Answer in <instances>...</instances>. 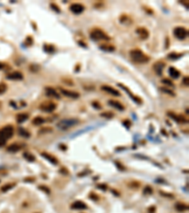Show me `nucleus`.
I'll return each mask as SVG.
<instances>
[{
  "mask_svg": "<svg viewBox=\"0 0 189 213\" xmlns=\"http://www.w3.org/2000/svg\"><path fill=\"white\" fill-rule=\"evenodd\" d=\"M130 57H132V59L137 64H146L150 60V58L147 56V55H146L142 50L137 49L130 50Z\"/></svg>",
  "mask_w": 189,
  "mask_h": 213,
  "instance_id": "f257e3e1",
  "label": "nucleus"
},
{
  "mask_svg": "<svg viewBox=\"0 0 189 213\" xmlns=\"http://www.w3.org/2000/svg\"><path fill=\"white\" fill-rule=\"evenodd\" d=\"M80 123V120L78 118H64L60 120L59 122L57 123V128L61 130V131H66L71 127H74L76 125H78Z\"/></svg>",
  "mask_w": 189,
  "mask_h": 213,
  "instance_id": "f03ea898",
  "label": "nucleus"
},
{
  "mask_svg": "<svg viewBox=\"0 0 189 213\" xmlns=\"http://www.w3.org/2000/svg\"><path fill=\"white\" fill-rule=\"evenodd\" d=\"M90 37L94 41H100V40H110V37L100 29H95L90 33Z\"/></svg>",
  "mask_w": 189,
  "mask_h": 213,
  "instance_id": "7ed1b4c3",
  "label": "nucleus"
},
{
  "mask_svg": "<svg viewBox=\"0 0 189 213\" xmlns=\"http://www.w3.org/2000/svg\"><path fill=\"white\" fill-rule=\"evenodd\" d=\"M13 133H14V130H13V127L12 125H6L0 129V136L5 140L11 138L13 136Z\"/></svg>",
  "mask_w": 189,
  "mask_h": 213,
  "instance_id": "20e7f679",
  "label": "nucleus"
},
{
  "mask_svg": "<svg viewBox=\"0 0 189 213\" xmlns=\"http://www.w3.org/2000/svg\"><path fill=\"white\" fill-rule=\"evenodd\" d=\"M173 34H174V36L176 37V38H178L179 40H184L187 37L188 32H187V29H184V27H177L174 29Z\"/></svg>",
  "mask_w": 189,
  "mask_h": 213,
  "instance_id": "39448f33",
  "label": "nucleus"
},
{
  "mask_svg": "<svg viewBox=\"0 0 189 213\" xmlns=\"http://www.w3.org/2000/svg\"><path fill=\"white\" fill-rule=\"evenodd\" d=\"M57 108V105L52 101H46L40 105V110L46 113H52Z\"/></svg>",
  "mask_w": 189,
  "mask_h": 213,
  "instance_id": "423d86ee",
  "label": "nucleus"
},
{
  "mask_svg": "<svg viewBox=\"0 0 189 213\" xmlns=\"http://www.w3.org/2000/svg\"><path fill=\"white\" fill-rule=\"evenodd\" d=\"M135 32L142 40H147L149 36V32L146 29V27H137Z\"/></svg>",
  "mask_w": 189,
  "mask_h": 213,
  "instance_id": "0eeeda50",
  "label": "nucleus"
},
{
  "mask_svg": "<svg viewBox=\"0 0 189 213\" xmlns=\"http://www.w3.org/2000/svg\"><path fill=\"white\" fill-rule=\"evenodd\" d=\"M60 91L61 92V94L65 96V97H68V98H71V99L80 98V94L76 91L67 90V89H63V88H60Z\"/></svg>",
  "mask_w": 189,
  "mask_h": 213,
  "instance_id": "6e6552de",
  "label": "nucleus"
},
{
  "mask_svg": "<svg viewBox=\"0 0 189 213\" xmlns=\"http://www.w3.org/2000/svg\"><path fill=\"white\" fill-rule=\"evenodd\" d=\"M70 11L75 14H81L84 11V6L78 4V3H74L70 6Z\"/></svg>",
  "mask_w": 189,
  "mask_h": 213,
  "instance_id": "1a4fd4ad",
  "label": "nucleus"
},
{
  "mask_svg": "<svg viewBox=\"0 0 189 213\" xmlns=\"http://www.w3.org/2000/svg\"><path fill=\"white\" fill-rule=\"evenodd\" d=\"M167 115H168L169 118L174 119L176 122H179V123H186L187 122V119H185L184 116H181V115H176V114H174V113H172V112H168Z\"/></svg>",
  "mask_w": 189,
  "mask_h": 213,
  "instance_id": "9d476101",
  "label": "nucleus"
},
{
  "mask_svg": "<svg viewBox=\"0 0 189 213\" xmlns=\"http://www.w3.org/2000/svg\"><path fill=\"white\" fill-rule=\"evenodd\" d=\"M23 78H24L23 74L19 71L12 72V73L7 75V79H8V80H12V81H21L23 80Z\"/></svg>",
  "mask_w": 189,
  "mask_h": 213,
  "instance_id": "9b49d317",
  "label": "nucleus"
},
{
  "mask_svg": "<svg viewBox=\"0 0 189 213\" xmlns=\"http://www.w3.org/2000/svg\"><path fill=\"white\" fill-rule=\"evenodd\" d=\"M118 86H119V87H121L122 89H124V90H126V91H127V93H128V94L130 95V97L132 99V101H134V102H136L137 104H141V103H142V99L139 98V97H137V96H135V95H133V94L130 93V91L129 90V89L127 88L126 86H124V85H123L122 84H118Z\"/></svg>",
  "mask_w": 189,
  "mask_h": 213,
  "instance_id": "f8f14e48",
  "label": "nucleus"
},
{
  "mask_svg": "<svg viewBox=\"0 0 189 213\" xmlns=\"http://www.w3.org/2000/svg\"><path fill=\"white\" fill-rule=\"evenodd\" d=\"M164 66H166V64L163 63V62H157L156 64H153V69L155 71V73L160 76V75H162L163 73Z\"/></svg>",
  "mask_w": 189,
  "mask_h": 213,
  "instance_id": "ddd939ff",
  "label": "nucleus"
},
{
  "mask_svg": "<svg viewBox=\"0 0 189 213\" xmlns=\"http://www.w3.org/2000/svg\"><path fill=\"white\" fill-rule=\"evenodd\" d=\"M101 89H102L103 91L107 92V93L111 94L113 96H116V97H119V96H120L119 91H117L116 89H115V88L112 87V86H109V85H102Z\"/></svg>",
  "mask_w": 189,
  "mask_h": 213,
  "instance_id": "4468645a",
  "label": "nucleus"
},
{
  "mask_svg": "<svg viewBox=\"0 0 189 213\" xmlns=\"http://www.w3.org/2000/svg\"><path fill=\"white\" fill-rule=\"evenodd\" d=\"M71 208L77 209V210H83V209H87L88 208L86 204L82 201H76L71 205Z\"/></svg>",
  "mask_w": 189,
  "mask_h": 213,
  "instance_id": "2eb2a0df",
  "label": "nucleus"
},
{
  "mask_svg": "<svg viewBox=\"0 0 189 213\" xmlns=\"http://www.w3.org/2000/svg\"><path fill=\"white\" fill-rule=\"evenodd\" d=\"M46 94L47 96H49V97H52V98H55V99H61L60 94L58 93L57 90H55L53 87H49V86L46 87Z\"/></svg>",
  "mask_w": 189,
  "mask_h": 213,
  "instance_id": "dca6fc26",
  "label": "nucleus"
},
{
  "mask_svg": "<svg viewBox=\"0 0 189 213\" xmlns=\"http://www.w3.org/2000/svg\"><path fill=\"white\" fill-rule=\"evenodd\" d=\"M41 155H42L44 158H46L47 161H49V162L53 165H58V163H59V161H58L56 157L53 156L52 154H49L48 153H41Z\"/></svg>",
  "mask_w": 189,
  "mask_h": 213,
  "instance_id": "f3484780",
  "label": "nucleus"
},
{
  "mask_svg": "<svg viewBox=\"0 0 189 213\" xmlns=\"http://www.w3.org/2000/svg\"><path fill=\"white\" fill-rule=\"evenodd\" d=\"M108 104L110 106H112V107H113V108L119 110V111H124V109H125V107L121 103H120V102L116 101H113V99H111V101H108Z\"/></svg>",
  "mask_w": 189,
  "mask_h": 213,
  "instance_id": "a211bd4d",
  "label": "nucleus"
},
{
  "mask_svg": "<svg viewBox=\"0 0 189 213\" xmlns=\"http://www.w3.org/2000/svg\"><path fill=\"white\" fill-rule=\"evenodd\" d=\"M168 73H169L170 77H171V78H173V79H178L179 77L181 76V72L179 71L178 69H176V68H175V67H173V66L169 67Z\"/></svg>",
  "mask_w": 189,
  "mask_h": 213,
  "instance_id": "6ab92c4d",
  "label": "nucleus"
},
{
  "mask_svg": "<svg viewBox=\"0 0 189 213\" xmlns=\"http://www.w3.org/2000/svg\"><path fill=\"white\" fill-rule=\"evenodd\" d=\"M175 208H176L178 211L184 212V211L187 210V209H188V205L186 204H184V203L179 202V203H177L176 205H175Z\"/></svg>",
  "mask_w": 189,
  "mask_h": 213,
  "instance_id": "aec40b11",
  "label": "nucleus"
},
{
  "mask_svg": "<svg viewBox=\"0 0 189 213\" xmlns=\"http://www.w3.org/2000/svg\"><path fill=\"white\" fill-rule=\"evenodd\" d=\"M29 114H27V113H22V114H19L16 116V120L18 123H23V122H25L27 119H29Z\"/></svg>",
  "mask_w": 189,
  "mask_h": 213,
  "instance_id": "412c9836",
  "label": "nucleus"
},
{
  "mask_svg": "<svg viewBox=\"0 0 189 213\" xmlns=\"http://www.w3.org/2000/svg\"><path fill=\"white\" fill-rule=\"evenodd\" d=\"M21 150V146L18 145V144H11L8 148H7V151H8L9 153H16L18 152V151Z\"/></svg>",
  "mask_w": 189,
  "mask_h": 213,
  "instance_id": "4be33fe9",
  "label": "nucleus"
},
{
  "mask_svg": "<svg viewBox=\"0 0 189 213\" xmlns=\"http://www.w3.org/2000/svg\"><path fill=\"white\" fill-rule=\"evenodd\" d=\"M99 47H100V49L107 51V52H113V51L115 50V47L113 46H111V45H101Z\"/></svg>",
  "mask_w": 189,
  "mask_h": 213,
  "instance_id": "5701e85b",
  "label": "nucleus"
},
{
  "mask_svg": "<svg viewBox=\"0 0 189 213\" xmlns=\"http://www.w3.org/2000/svg\"><path fill=\"white\" fill-rule=\"evenodd\" d=\"M23 156H24V158L27 159V161H29V162H34V161L36 160V157L34 156L32 153H29V152L24 153Z\"/></svg>",
  "mask_w": 189,
  "mask_h": 213,
  "instance_id": "b1692460",
  "label": "nucleus"
},
{
  "mask_svg": "<svg viewBox=\"0 0 189 213\" xmlns=\"http://www.w3.org/2000/svg\"><path fill=\"white\" fill-rule=\"evenodd\" d=\"M18 134H19V136H21L23 137H26V138H29V137L30 136V133L27 131V130L24 129V128H19Z\"/></svg>",
  "mask_w": 189,
  "mask_h": 213,
  "instance_id": "393cba45",
  "label": "nucleus"
},
{
  "mask_svg": "<svg viewBox=\"0 0 189 213\" xmlns=\"http://www.w3.org/2000/svg\"><path fill=\"white\" fill-rule=\"evenodd\" d=\"M119 21H120V23H122V24H130V22H132V19H130L128 15L123 14V15L120 16Z\"/></svg>",
  "mask_w": 189,
  "mask_h": 213,
  "instance_id": "a878e982",
  "label": "nucleus"
},
{
  "mask_svg": "<svg viewBox=\"0 0 189 213\" xmlns=\"http://www.w3.org/2000/svg\"><path fill=\"white\" fill-rule=\"evenodd\" d=\"M44 122V119L42 118V116H36V118L32 120L33 125H36V126H38V125H42Z\"/></svg>",
  "mask_w": 189,
  "mask_h": 213,
  "instance_id": "bb28decb",
  "label": "nucleus"
},
{
  "mask_svg": "<svg viewBox=\"0 0 189 213\" xmlns=\"http://www.w3.org/2000/svg\"><path fill=\"white\" fill-rule=\"evenodd\" d=\"M15 184H6L5 186H3L1 188V191L2 192H7L8 190H11L12 188H14Z\"/></svg>",
  "mask_w": 189,
  "mask_h": 213,
  "instance_id": "cd10ccee",
  "label": "nucleus"
},
{
  "mask_svg": "<svg viewBox=\"0 0 189 213\" xmlns=\"http://www.w3.org/2000/svg\"><path fill=\"white\" fill-rule=\"evenodd\" d=\"M7 89H8V86H7L5 82H0V95L4 94L7 91Z\"/></svg>",
  "mask_w": 189,
  "mask_h": 213,
  "instance_id": "c85d7f7f",
  "label": "nucleus"
},
{
  "mask_svg": "<svg viewBox=\"0 0 189 213\" xmlns=\"http://www.w3.org/2000/svg\"><path fill=\"white\" fill-rule=\"evenodd\" d=\"M44 50L48 53H52L55 51V47L53 46H51V45H49V46L48 45H44Z\"/></svg>",
  "mask_w": 189,
  "mask_h": 213,
  "instance_id": "c756f323",
  "label": "nucleus"
},
{
  "mask_svg": "<svg viewBox=\"0 0 189 213\" xmlns=\"http://www.w3.org/2000/svg\"><path fill=\"white\" fill-rule=\"evenodd\" d=\"M183 56V54H178V53H170L168 55V58L169 59H173V60H177L179 58H181Z\"/></svg>",
  "mask_w": 189,
  "mask_h": 213,
  "instance_id": "7c9ffc66",
  "label": "nucleus"
},
{
  "mask_svg": "<svg viewBox=\"0 0 189 213\" xmlns=\"http://www.w3.org/2000/svg\"><path fill=\"white\" fill-rule=\"evenodd\" d=\"M152 192H153V190L150 186H146L145 188H144V194L149 195V194H152Z\"/></svg>",
  "mask_w": 189,
  "mask_h": 213,
  "instance_id": "2f4dec72",
  "label": "nucleus"
},
{
  "mask_svg": "<svg viewBox=\"0 0 189 213\" xmlns=\"http://www.w3.org/2000/svg\"><path fill=\"white\" fill-rule=\"evenodd\" d=\"M162 82L164 84L166 85H168V86H171V87H174V84L170 80H168V79H163L162 80Z\"/></svg>",
  "mask_w": 189,
  "mask_h": 213,
  "instance_id": "473e14b6",
  "label": "nucleus"
},
{
  "mask_svg": "<svg viewBox=\"0 0 189 213\" xmlns=\"http://www.w3.org/2000/svg\"><path fill=\"white\" fill-rule=\"evenodd\" d=\"M161 91H163V92H164V93H166L168 95L172 96V97H175V93H173V91H171V90H169V89H167L166 87H162V88H161Z\"/></svg>",
  "mask_w": 189,
  "mask_h": 213,
  "instance_id": "72a5a7b5",
  "label": "nucleus"
},
{
  "mask_svg": "<svg viewBox=\"0 0 189 213\" xmlns=\"http://www.w3.org/2000/svg\"><path fill=\"white\" fill-rule=\"evenodd\" d=\"M101 116H103V118H112L113 116V114L112 112H104L101 114Z\"/></svg>",
  "mask_w": 189,
  "mask_h": 213,
  "instance_id": "f704fd0d",
  "label": "nucleus"
},
{
  "mask_svg": "<svg viewBox=\"0 0 189 213\" xmlns=\"http://www.w3.org/2000/svg\"><path fill=\"white\" fill-rule=\"evenodd\" d=\"M38 188H39V190H43V191H44V192H46V193H50V188H47L46 186H39L38 187Z\"/></svg>",
  "mask_w": 189,
  "mask_h": 213,
  "instance_id": "c9c22d12",
  "label": "nucleus"
},
{
  "mask_svg": "<svg viewBox=\"0 0 189 213\" xmlns=\"http://www.w3.org/2000/svg\"><path fill=\"white\" fill-rule=\"evenodd\" d=\"M50 6H51V8H52L55 12H61V10H60V8H59V6L55 5L54 3H52V4H51Z\"/></svg>",
  "mask_w": 189,
  "mask_h": 213,
  "instance_id": "e433bc0d",
  "label": "nucleus"
},
{
  "mask_svg": "<svg viewBox=\"0 0 189 213\" xmlns=\"http://www.w3.org/2000/svg\"><path fill=\"white\" fill-rule=\"evenodd\" d=\"M92 105L94 106V107H95L96 109H101V105H100V103H98V101L92 102Z\"/></svg>",
  "mask_w": 189,
  "mask_h": 213,
  "instance_id": "4c0bfd02",
  "label": "nucleus"
},
{
  "mask_svg": "<svg viewBox=\"0 0 189 213\" xmlns=\"http://www.w3.org/2000/svg\"><path fill=\"white\" fill-rule=\"evenodd\" d=\"M160 194H161V195H164V196H166V197H167V198L173 199V195H172V194H167V193H164V192H162V191H160Z\"/></svg>",
  "mask_w": 189,
  "mask_h": 213,
  "instance_id": "58836bf2",
  "label": "nucleus"
},
{
  "mask_svg": "<svg viewBox=\"0 0 189 213\" xmlns=\"http://www.w3.org/2000/svg\"><path fill=\"white\" fill-rule=\"evenodd\" d=\"M6 141H7V140H5L4 138H2V137L0 136V148L3 147V146L5 145V144H6Z\"/></svg>",
  "mask_w": 189,
  "mask_h": 213,
  "instance_id": "ea45409f",
  "label": "nucleus"
},
{
  "mask_svg": "<svg viewBox=\"0 0 189 213\" xmlns=\"http://www.w3.org/2000/svg\"><path fill=\"white\" fill-rule=\"evenodd\" d=\"M115 164H116V166H118V167H119V168H118L119 170H121V171H125L126 168H125L124 166H123V165H121V164H120L119 162H115Z\"/></svg>",
  "mask_w": 189,
  "mask_h": 213,
  "instance_id": "a19ab883",
  "label": "nucleus"
},
{
  "mask_svg": "<svg viewBox=\"0 0 189 213\" xmlns=\"http://www.w3.org/2000/svg\"><path fill=\"white\" fill-rule=\"evenodd\" d=\"M90 198L92 199V200H98V195L97 194H94V193H91L90 194Z\"/></svg>",
  "mask_w": 189,
  "mask_h": 213,
  "instance_id": "79ce46f5",
  "label": "nucleus"
},
{
  "mask_svg": "<svg viewBox=\"0 0 189 213\" xmlns=\"http://www.w3.org/2000/svg\"><path fill=\"white\" fill-rule=\"evenodd\" d=\"M183 82H184V85H186V86H188L189 82H188V77H187V76H186V77H185V78L184 79Z\"/></svg>",
  "mask_w": 189,
  "mask_h": 213,
  "instance_id": "37998d69",
  "label": "nucleus"
},
{
  "mask_svg": "<svg viewBox=\"0 0 189 213\" xmlns=\"http://www.w3.org/2000/svg\"><path fill=\"white\" fill-rule=\"evenodd\" d=\"M98 188H101V190H106V188H107V186H106V185H98Z\"/></svg>",
  "mask_w": 189,
  "mask_h": 213,
  "instance_id": "c03bdc74",
  "label": "nucleus"
},
{
  "mask_svg": "<svg viewBox=\"0 0 189 213\" xmlns=\"http://www.w3.org/2000/svg\"><path fill=\"white\" fill-rule=\"evenodd\" d=\"M155 210H156V208L154 207H151L150 208H149V213H154V212H155Z\"/></svg>",
  "mask_w": 189,
  "mask_h": 213,
  "instance_id": "a18cd8bd",
  "label": "nucleus"
},
{
  "mask_svg": "<svg viewBox=\"0 0 189 213\" xmlns=\"http://www.w3.org/2000/svg\"><path fill=\"white\" fill-rule=\"evenodd\" d=\"M35 181V178H26L25 182H34Z\"/></svg>",
  "mask_w": 189,
  "mask_h": 213,
  "instance_id": "49530a36",
  "label": "nucleus"
},
{
  "mask_svg": "<svg viewBox=\"0 0 189 213\" xmlns=\"http://www.w3.org/2000/svg\"><path fill=\"white\" fill-rule=\"evenodd\" d=\"M4 66H4V64H3L2 63H0V70H1V69H2V68H4Z\"/></svg>",
  "mask_w": 189,
  "mask_h": 213,
  "instance_id": "de8ad7c7",
  "label": "nucleus"
}]
</instances>
